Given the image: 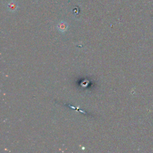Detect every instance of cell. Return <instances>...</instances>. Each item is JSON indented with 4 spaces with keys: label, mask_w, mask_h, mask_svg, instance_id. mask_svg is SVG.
<instances>
[{
    "label": "cell",
    "mask_w": 153,
    "mask_h": 153,
    "mask_svg": "<svg viewBox=\"0 0 153 153\" xmlns=\"http://www.w3.org/2000/svg\"><path fill=\"white\" fill-rule=\"evenodd\" d=\"M57 30L61 33L66 32L68 29V25L66 22L62 21L57 24Z\"/></svg>",
    "instance_id": "6da1fadb"
}]
</instances>
